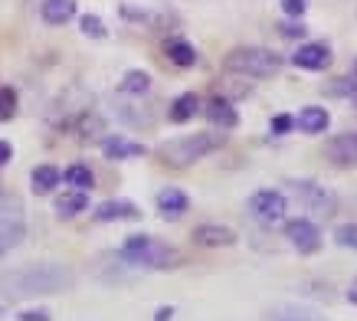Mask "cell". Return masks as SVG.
Returning a JSON list of instances; mask_svg holds the SVG:
<instances>
[{"label": "cell", "instance_id": "5", "mask_svg": "<svg viewBox=\"0 0 357 321\" xmlns=\"http://www.w3.org/2000/svg\"><path fill=\"white\" fill-rule=\"evenodd\" d=\"M26 236V214L17 197H0V256L10 253L13 246H20V239Z\"/></svg>", "mask_w": 357, "mask_h": 321}, {"label": "cell", "instance_id": "3", "mask_svg": "<svg viewBox=\"0 0 357 321\" xmlns=\"http://www.w3.org/2000/svg\"><path fill=\"white\" fill-rule=\"evenodd\" d=\"M121 256H125V262H131L138 269H174L181 262L177 249H171L167 243H158V239H151L144 233L128 236L125 246H121Z\"/></svg>", "mask_w": 357, "mask_h": 321}, {"label": "cell", "instance_id": "37", "mask_svg": "<svg viewBox=\"0 0 357 321\" xmlns=\"http://www.w3.org/2000/svg\"><path fill=\"white\" fill-rule=\"evenodd\" d=\"M0 315H3V311H0Z\"/></svg>", "mask_w": 357, "mask_h": 321}, {"label": "cell", "instance_id": "9", "mask_svg": "<svg viewBox=\"0 0 357 321\" xmlns=\"http://www.w3.org/2000/svg\"><path fill=\"white\" fill-rule=\"evenodd\" d=\"M292 63L298 69H308V73H321L331 66V50L325 43H302L292 53Z\"/></svg>", "mask_w": 357, "mask_h": 321}, {"label": "cell", "instance_id": "26", "mask_svg": "<svg viewBox=\"0 0 357 321\" xmlns=\"http://www.w3.org/2000/svg\"><path fill=\"white\" fill-rule=\"evenodd\" d=\"M335 243L357 253V223H341V226H337V230H335Z\"/></svg>", "mask_w": 357, "mask_h": 321}, {"label": "cell", "instance_id": "16", "mask_svg": "<svg viewBox=\"0 0 357 321\" xmlns=\"http://www.w3.org/2000/svg\"><path fill=\"white\" fill-rule=\"evenodd\" d=\"M328 121H331V115L321 105H305L298 112V118H295V125L302 128V135H321V131H328Z\"/></svg>", "mask_w": 357, "mask_h": 321}, {"label": "cell", "instance_id": "30", "mask_svg": "<svg viewBox=\"0 0 357 321\" xmlns=\"http://www.w3.org/2000/svg\"><path fill=\"white\" fill-rule=\"evenodd\" d=\"M279 30H282V36H289V40H298V36H305V33H308V30H305V23H282Z\"/></svg>", "mask_w": 357, "mask_h": 321}, {"label": "cell", "instance_id": "4", "mask_svg": "<svg viewBox=\"0 0 357 321\" xmlns=\"http://www.w3.org/2000/svg\"><path fill=\"white\" fill-rule=\"evenodd\" d=\"M227 73L246 75V79H269L282 69V56H275L266 46H239L223 59Z\"/></svg>", "mask_w": 357, "mask_h": 321}, {"label": "cell", "instance_id": "12", "mask_svg": "<svg viewBox=\"0 0 357 321\" xmlns=\"http://www.w3.org/2000/svg\"><path fill=\"white\" fill-rule=\"evenodd\" d=\"M98 223H119V220H138L141 210L131 200H105V204L96 207V214H92Z\"/></svg>", "mask_w": 357, "mask_h": 321}, {"label": "cell", "instance_id": "36", "mask_svg": "<svg viewBox=\"0 0 357 321\" xmlns=\"http://www.w3.org/2000/svg\"><path fill=\"white\" fill-rule=\"evenodd\" d=\"M354 75H357V59H354Z\"/></svg>", "mask_w": 357, "mask_h": 321}, {"label": "cell", "instance_id": "34", "mask_svg": "<svg viewBox=\"0 0 357 321\" xmlns=\"http://www.w3.org/2000/svg\"><path fill=\"white\" fill-rule=\"evenodd\" d=\"M344 82H347V86L341 89V92H351V96H357V75H354V79H344Z\"/></svg>", "mask_w": 357, "mask_h": 321}, {"label": "cell", "instance_id": "7", "mask_svg": "<svg viewBox=\"0 0 357 321\" xmlns=\"http://www.w3.org/2000/svg\"><path fill=\"white\" fill-rule=\"evenodd\" d=\"M292 197L308 214H318V216L335 214V197H331L325 187H318L314 181H292Z\"/></svg>", "mask_w": 357, "mask_h": 321}, {"label": "cell", "instance_id": "2", "mask_svg": "<svg viewBox=\"0 0 357 321\" xmlns=\"http://www.w3.org/2000/svg\"><path fill=\"white\" fill-rule=\"evenodd\" d=\"M227 135H217V131H197V135H184V138L164 141L158 154H161L164 164H174V167H187L194 160L213 154L217 148H223Z\"/></svg>", "mask_w": 357, "mask_h": 321}, {"label": "cell", "instance_id": "15", "mask_svg": "<svg viewBox=\"0 0 357 321\" xmlns=\"http://www.w3.org/2000/svg\"><path fill=\"white\" fill-rule=\"evenodd\" d=\"M102 151H105L109 160H125V158H141V154H144V144L125 138V135H109V138L102 141Z\"/></svg>", "mask_w": 357, "mask_h": 321}, {"label": "cell", "instance_id": "27", "mask_svg": "<svg viewBox=\"0 0 357 321\" xmlns=\"http://www.w3.org/2000/svg\"><path fill=\"white\" fill-rule=\"evenodd\" d=\"M79 30L86 33V36H92V40H102V36H105V23L98 20L96 13H86V17L79 20Z\"/></svg>", "mask_w": 357, "mask_h": 321}, {"label": "cell", "instance_id": "23", "mask_svg": "<svg viewBox=\"0 0 357 321\" xmlns=\"http://www.w3.org/2000/svg\"><path fill=\"white\" fill-rule=\"evenodd\" d=\"M63 181L73 187V191H92L96 187V174H92V167L89 164H73V167H66L63 171Z\"/></svg>", "mask_w": 357, "mask_h": 321}, {"label": "cell", "instance_id": "25", "mask_svg": "<svg viewBox=\"0 0 357 321\" xmlns=\"http://www.w3.org/2000/svg\"><path fill=\"white\" fill-rule=\"evenodd\" d=\"M17 115V92L10 86H0V121H10Z\"/></svg>", "mask_w": 357, "mask_h": 321}, {"label": "cell", "instance_id": "32", "mask_svg": "<svg viewBox=\"0 0 357 321\" xmlns=\"http://www.w3.org/2000/svg\"><path fill=\"white\" fill-rule=\"evenodd\" d=\"M13 158V148H10V141H0V167L7 164V160Z\"/></svg>", "mask_w": 357, "mask_h": 321}, {"label": "cell", "instance_id": "28", "mask_svg": "<svg viewBox=\"0 0 357 321\" xmlns=\"http://www.w3.org/2000/svg\"><path fill=\"white\" fill-rule=\"evenodd\" d=\"M269 128H272V135H289V131L295 128V118L292 115H275Z\"/></svg>", "mask_w": 357, "mask_h": 321}, {"label": "cell", "instance_id": "35", "mask_svg": "<svg viewBox=\"0 0 357 321\" xmlns=\"http://www.w3.org/2000/svg\"><path fill=\"white\" fill-rule=\"evenodd\" d=\"M347 301H351V305H357V278H354V285L347 289Z\"/></svg>", "mask_w": 357, "mask_h": 321}, {"label": "cell", "instance_id": "1", "mask_svg": "<svg viewBox=\"0 0 357 321\" xmlns=\"http://www.w3.org/2000/svg\"><path fill=\"white\" fill-rule=\"evenodd\" d=\"M73 289V272L59 262H33V266L10 269L0 276L3 299H36V295H59Z\"/></svg>", "mask_w": 357, "mask_h": 321}, {"label": "cell", "instance_id": "18", "mask_svg": "<svg viewBox=\"0 0 357 321\" xmlns=\"http://www.w3.org/2000/svg\"><path fill=\"white\" fill-rule=\"evenodd\" d=\"M59 181H63V171L53 167V164H40V167H33V193L46 197V193H53L56 187H59Z\"/></svg>", "mask_w": 357, "mask_h": 321}, {"label": "cell", "instance_id": "8", "mask_svg": "<svg viewBox=\"0 0 357 321\" xmlns=\"http://www.w3.org/2000/svg\"><path fill=\"white\" fill-rule=\"evenodd\" d=\"M285 236H289V243H292L302 256H312V253L321 249V230H318V223L308 220V216L289 220V223H285Z\"/></svg>", "mask_w": 357, "mask_h": 321}, {"label": "cell", "instance_id": "31", "mask_svg": "<svg viewBox=\"0 0 357 321\" xmlns=\"http://www.w3.org/2000/svg\"><path fill=\"white\" fill-rule=\"evenodd\" d=\"M17 321H50V311H43V308H26V311H20V315H17Z\"/></svg>", "mask_w": 357, "mask_h": 321}, {"label": "cell", "instance_id": "14", "mask_svg": "<svg viewBox=\"0 0 357 321\" xmlns=\"http://www.w3.org/2000/svg\"><path fill=\"white\" fill-rule=\"evenodd\" d=\"M187 207H190V200H187V193L181 191V187H164V191L158 193V210H161L164 220H177V216H184Z\"/></svg>", "mask_w": 357, "mask_h": 321}, {"label": "cell", "instance_id": "21", "mask_svg": "<svg viewBox=\"0 0 357 321\" xmlns=\"http://www.w3.org/2000/svg\"><path fill=\"white\" fill-rule=\"evenodd\" d=\"M197 108H200V98H197V92H184V96H177L171 102V121H177V125H184V121H190V118L197 115Z\"/></svg>", "mask_w": 357, "mask_h": 321}, {"label": "cell", "instance_id": "22", "mask_svg": "<svg viewBox=\"0 0 357 321\" xmlns=\"http://www.w3.org/2000/svg\"><path fill=\"white\" fill-rule=\"evenodd\" d=\"M269 321H325L321 311L308 308V305H279L269 315Z\"/></svg>", "mask_w": 357, "mask_h": 321}, {"label": "cell", "instance_id": "11", "mask_svg": "<svg viewBox=\"0 0 357 321\" xmlns=\"http://www.w3.org/2000/svg\"><path fill=\"white\" fill-rule=\"evenodd\" d=\"M328 158L341 167H357V131H344L328 141Z\"/></svg>", "mask_w": 357, "mask_h": 321}, {"label": "cell", "instance_id": "13", "mask_svg": "<svg viewBox=\"0 0 357 321\" xmlns=\"http://www.w3.org/2000/svg\"><path fill=\"white\" fill-rule=\"evenodd\" d=\"M206 118H210V125H213V128H223V131L236 128V121H239L233 102H229V98H220V96L206 102Z\"/></svg>", "mask_w": 357, "mask_h": 321}, {"label": "cell", "instance_id": "17", "mask_svg": "<svg viewBox=\"0 0 357 321\" xmlns=\"http://www.w3.org/2000/svg\"><path fill=\"white\" fill-rule=\"evenodd\" d=\"M43 20L50 27H63L76 17V0H43Z\"/></svg>", "mask_w": 357, "mask_h": 321}, {"label": "cell", "instance_id": "19", "mask_svg": "<svg viewBox=\"0 0 357 321\" xmlns=\"http://www.w3.org/2000/svg\"><path fill=\"white\" fill-rule=\"evenodd\" d=\"M89 210V193L86 191H66L56 197V214L59 216H79Z\"/></svg>", "mask_w": 357, "mask_h": 321}, {"label": "cell", "instance_id": "10", "mask_svg": "<svg viewBox=\"0 0 357 321\" xmlns=\"http://www.w3.org/2000/svg\"><path fill=\"white\" fill-rule=\"evenodd\" d=\"M190 239H194L197 246L217 249V246H233V243H236V233L223 223H200V226H194Z\"/></svg>", "mask_w": 357, "mask_h": 321}, {"label": "cell", "instance_id": "24", "mask_svg": "<svg viewBox=\"0 0 357 321\" xmlns=\"http://www.w3.org/2000/svg\"><path fill=\"white\" fill-rule=\"evenodd\" d=\"M119 89H121V96H144L151 89V75L144 73V69H128Z\"/></svg>", "mask_w": 357, "mask_h": 321}, {"label": "cell", "instance_id": "29", "mask_svg": "<svg viewBox=\"0 0 357 321\" xmlns=\"http://www.w3.org/2000/svg\"><path fill=\"white\" fill-rule=\"evenodd\" d=\"M282 10L289 13V17H302L308 10V0H282Z\"/></svg>", "mask_w": 357, "mask_h": 321}, {"label": "cell", "instance_id": "33", "mask_svg": "<svg viewBox=\"0 0 357 321\" xmlns=\"http://www.w3.org/2000/svg\"><path fill=\"white\" fill-rule=\"evenodd\" d=\"M174 318V308H158V315H154V321H171Z\"/></svg>", "mask_w": 357, "mask_h": 321}, {"label": "cell", "instance_id": "6", "mask_svg": "<svg viewBox=\"0 0 357 321\" xmlns=\"http://www.w3.org/2000/svg\"><path fill=\"white\" fill-rule=\"evenodd\" d=\"M249 214L256 216L259 223L266 226H275L279 220H285L289 214V197L282 191H259L249 197Z\"/></svg>", "mask_w": 357, "mask_h": 321}, {"label": "cell", "instance_id": "20", "mask_svg": "<svg viewBox=\"0 0 357 321\" xmlns=\"http://www.w3.org/2000/svg\"><path fill=\"white\" fill-rule=\"evenodd\" d=\"M164 53H167V59H171L174 66H181V69H190V66L197 63V50L187 43V40H181V36L167 40V43H164Z\"/></svg>", "mask_w": 357, "mask_h": 321}]
</instances>
